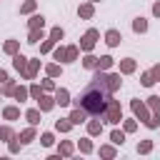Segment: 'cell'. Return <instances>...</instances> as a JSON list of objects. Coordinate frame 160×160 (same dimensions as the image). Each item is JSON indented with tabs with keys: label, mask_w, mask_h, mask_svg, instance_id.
<instances>
[{
	"label": "cell",
	"mask_w": 160,
	"mask_h": 160,
	"mask_svg": "<svg viewBox=\"0 0 160 160\" xmlns=\"http://www.w3.org/2000/svg\"><path fill=\"white\" fill-rule=\"evenodd\" d=\"M112 62H115V60H112L110 55H102V58L98 60V68H100V70H110V68H112Z\"/></svg>",
	"instance_id": "obj_36"
},
{
	"label": "cell",
	"mask_w": 160,
	"mask_h": 160,
	"mask_svg": "<svg viewBox=\"0 0 160 160\" xmlns=\"http://www.w3.org/2000/svg\"><path fill=\"white\" fill-rule=\"evenodd\" d=\"M50 38H52V40H55V42H60V40H62V38H65V30H62V28H60V25H58V28H52V30H50Z\"/></svg>",
	"instance_id": "obj_40"
},
{
	"label": "cell",
	"mask_w": 160,
	"mask_h": 160,
	"mask_svg": "<svg viewBox=\"0 0 160 160\" xmlns=\"http://www.w3.org/2000/svg\"><path fill=\"white\" fill-rule=\"evenodd\" d=\"M150 72H152V78H155V80H160V62H158V65H152V70H150Z\"/></svg>",
	"instance_id": "obj_45"
},
{
	"label": "cell",
	"mask_w": 160,
	"mask_h": 160,
	"mask_svg": "<svg viewBox=\"0 0 160 160\" xmlns=\"http://www.w3.org/2000/svg\"><path fill=\"white\" fill-rule=\"evenodd\" d=\"M92 5H95V2H90V0H88V2H82V5L78 8V15H80L82 20H90V18L95 15V8H92Z\"/></svg>",
	"instance_id": "obj_9"
},
{
	"label": "cell",
	"mask_w": 160,
	"mask_h": 160,
	"mask_svg": "<svg viewBox=\"0 0 160 160\" xmlns=\"http://www.w3.org/2000/svg\"><path fill=\"white\" fill-rule=\"evenodd\" d=\"M28 28L32 30V28H45V18L42 15H32L30 20H28Z\"/></svg>",
	"instance_id": "obj_30"
},
{
	"label": "cell",
	"mask_w": 160,
	"mask_h": 160,
	"mask_svg": "<svg viewBox=\"0 0 160 160\" xmlns=\"http://www.w3.org/2000/svg\"><path fill=\"white\" fill-rule=\"evenodd\" d=\"M5 80H10V78H8V70H2V68H0V85H2Z\"/></svg>",
	"instance_id": "obj_46"
},
{
	"label": "cell",
	"mask_w": 160,
	"mask_h": 160,
	"mask_svg": "<svg viewBox=\"0 0 160 160\" xmlns=\"http://www.w3.org/2000/svg\"><path fill=\"white\" fill-rule=\"evenodd\" d=\"M100 132H102V122H100V120H88V135L95 138V135H100Z\"/></svg>",
	"instance_id": "obj_22"
},
{
	"label": "cell",
	"mask_w": 160,
	"mask_h": 160,
	"mask_svg": "<svg viewBox=\"0 0 160 160\" xmlns=\"http://www.w3.org/2000/svg\"><path fill=\"white\" fill-rule=\"evenodd\" d=\"M52 58H55L58 62H65V48H62V45H58V48H52Z\"/></svg>",
	"instance_id": "obj_41"
},
{
	"label": "cell",
	"mask_w": 160,
	"mask_h": 160,
	"mask_svg": "<svg viewBox=\"0 0 160 160\" xmlns=\"http://www.w3.org/2000/svg\"><path fill=\"white\" fill-rule=\"evenodd\" d=\"M98 38H100V32H98L95 28H90V30H88V32H85V35L80 38V50H82V52H90V50L95 48Z\"/></svg>",
	"instance_id": "obj_2"
},
{
	"label": "cell",
	"mask_w": 160,
	"mask_h": 160,
	"mask_svg": "<svg viewBox=\"0 0 160 160\" xmlns=\"http://www.w3.org/2000/svg\"><path fill=\"white\" fill-rule=\"evenodd\" d=\"M108 88H110V92H118V90L122 88L120 72H108Z\"/></svg>",
	"instance_id": "obj_11"
},
{
	"label": "cell",
	"mask_w": 160,
	"mask_h": 160,
	"mask_svg": "<svg viewBox=\"0 0 160 160\" xmlns=\"http://www.w3.org/2000/svg\"><path fill=\"white\" fill-rule=\"evenodd\" d=\"M68 118H70V122H72V125H82V122H88V112H85L82 108H75Z\"/></svg>",
	"instance_id": "obj_8"
},
{
	"label": "cell",
	"mask_w": 160,
	"mask_h": 160,
	"mask_svg": "<svg viewBox=\"0 0 160 160\" xmlns=\"http://www.w3.org/2000/svg\"><path fill=\"white\" fill-rule=\"evenodd\" d=\"M122 130H125V132H135V130H138V118L125 120V122H122Z\"/></svg>",
	"instance_id": "obj_42"
},
{
	"label": "cell",
	"mask_w": 160,
	"mask_h": 160,
	"mask_svg": "<svg viewBox=\"0 0 160 160\" xmlns=\"http://www.w3.org/2000/svg\"><path fill=\"white\" fill-rule=\"evenodd\" d=\"M38 70H40V58H32V60H28V68H25L20 75H22L25 80H35Z\"/></svg>",
	"instance_id": "obj_4"
},
{
	"label": "cell",
	"mask_w": 160,
	"mask_h": 160,
	"mask_svg": "<svg viewBox=\"0 0 160 160\" xmlns=\"http://www.w3.org/2000/svg\"><path fill=\"white\" fill-rule=\"evenodd\" d=\"M55 102H58L60 108L70 105V92H68L65 88H55Z\"/></svg>",
	"instance_id": "obj_12"
},
{
	"label": "cell",
	"mask_w": 160,
	"mask_h": 160,
	"mask_svg": "<svg viewBox=\"0 0 160 160\" xmlns=\"http://www.w3.org/2000/svg\"><path fill=\"white\" fill-rule=\"evenodd\" d=\"M55 130H58V132H70V130H72L70 118H60V120H55Z\"/></svg>",
	"instance_id": "obj_21"
},
{
	"label": "cell",
	"mask_w": 160,
	"mask_h": 160,
	"mask_svg": "<svg viewBox=\"0 0 160 160\" xmlns=\"http://www.w3.org/2000/svg\"><path fill=\"white\" fill-rule=\"evenodd\" d=\"M2 118L10 120V122L18 120V118H20V108H18V105H8V108H2Z\"/></svg>",
	"instance_id": "obj_15"
},
{
	"label": "cell",
	"mask_w": 160,
	"mask_h": 160,
	"mask_svg": "<svg viewBox=\"0 0 160 160\" xmlns=\"http://www.w3.org/2000/svg\"><path fill=\"white\" fill-rule=\"evenodd\" d=\"M98 152H100V158H115V155H118V150H115L112 145H100Z\"/></svg>",
	"instance_id": "obj_35"
},
{
	"label": "cell",
	"mask_w": 160,
	"mask_h": 160,
	"mask_svg": "<svg viewBox=\"0 0 160 160\" xmlns=\"http://www.w3.org/2000/svg\"><path fill=\"white\" fill-rule=\"evenodd\" d=\"M90 2H102V0H90Z\"/></svg>",
	"instance_id": "obj_48"
},
{
	"label": "cell",
	"mask_w": 160,
	"mask_h": 160,
	"mask_svg": "<svg viewBox=\"0 0 160 160\" xmlns=\"http://www.w3.org/2000/svg\"><path fill=\"white\" fill-rule=\"evenodd\" d=\"M45 72H48V78H58V75H62V68H60V62H50V65H45Z\"/></svg>",
	"instance_id": "obj_25"
},
{
	"label": "cell",
	"mask_w": 160,
	"mask_h": 160,
	"mask_svg": "<svg viewBox=\"0 0 160 160\" xmlns=\"http://www.w3.org/2000/svg\"><path fill=\"white\" fill-rule=\"evenodd\" d=\"M42 92H45V90H42V85H38V82H32V85H30V98H32V100H40V95H42Z\"/></svg>",
	"instance_id": "obj_39"
},
{
	"label": "cell",
	"mask_w": 160,
	"mask_h": 160,
	"mask_svg": "<svg viewBox=\"0 0 160 160\" xmlns=\"http://www.w3.org/2000/svg\"><path fill=\"white\" fill-rule=\"evenodd\" d=\"M15 88H18V85H15V80H5V82L0 85V90H2V95H10V98H12V92H15Z\"/></svg>",
	"instance_id": "obj_32"
},
{
	"label": "cell",
	"mask_w": 160,
	"mask_h": 160,
	"mask_svg": "<svg viewBox=\"0 0 160 160\" xmlns=\"http://www.w3.org/2000/svg\"><path fill=\"white\" fill-rule=\"evenodd\" d=\"M80 58V45H68L65 48V62H75Z\"/></svg>",
	"instance_id": "obj_14"
},
{
	"label": "cell",
	"mask_w": 160,
	"mask_h": 160,
	"mask_svg": "<svg viewBox=\"0 0 160 160\" xmlns=\"http://www.w3.org/2000/svg\"><path fill=\"white\" fill-rule=\"evenodd\" d=\"M40 142H42L45 148H50V145L55 142V138H52V132H42V135H40Z\"/></svg>",
	"instance_id": "obj_43"
},
{
	"label": "cell",
	"mask_w": 160,
	"mask_h": 160,
	"mask_svg": "<svg viewBox=\"0 0 160 160\" xmlns=\"http://www.w3.org/2000/svg\"><path fill=\"white\" fill-rule=\"evenodd\" d=\"M55 105H58V102H55V95H45V92H42V95H40V100H38V108H40L42 112L52 110Z\"/></svg>",
	"instance_id": "obj_7"
},
{
	"label": "cell",
	"mask_w": 160,
	"mask_h": 160,
	"mask_svg": "<svg viewBox=\"0 0 160 160\" xmlns=\"http://www.w3.org/2000/svg\"><path fill=\"white\" fill-rule=\"evenodd\" d=\"M42 90H45V92H50V90H55V82H52V78H48V80H42Z\"/></svg>",
	"instance_id": "obj_44"
},
{
	"label": "cell",
	"mask_w": 160,
	"mask_h": 160,
	"mask_svg": "<svg viewBox=\"0 0 160 160\" xmlns=\"http://www.w3.org/2000/svg\"><path fill=\"white\" fill-rule=\"evenodd\" d=\"M18 138H20V142H22V145H30V142L35 140V125H30V128H25V130H22V132H20Z\"/></svg>",
	"instance_id": "obj_17"
},
{
	"label": "cell",
	"mask_w": 160,
	"mask_h": 160,
	"mask_svg": "<svg viewBox=\"0 0 160 160\" xmlns=\"http://www.w3.org/2000/svg\"><path fill=\"white\" fill-rule=\"evenodd\" d=\"M138 152H140V155L152 152V140H142V142H138Z\"/></svg>",
	"instance_id": "obj_38"
},
{
	"label": "cell",
	"mask_w": 160,
	"mask_h": 160,
	"mask_svg": "<svg viewBox=\"0 0 160 160\" xmlns=\"http://www.w3.org/2000/svg\"><path fill=\"white\" fill-rule=\"evenodd\" d=\"M155 82H158V80H155V78H152V72H150V70H148V72H142V75H140V85H142V88H152V85H155Z\"/></svg>",
	"instance_id": "obj_28"
},
{
	"label": "cell",
	"mask_w": 160,
	"mask_h": 160,
	"mask_svg": "<svg viewBox=\"0 0 160 160\" xmlns=\"http://www.w3.org/2000/svg\"><path fill=\"white\" fill-rule=\"evenodd\" d=\"M40 115H42L40 108H30V110H25V120H28L30 125H38V122H40Z\"/></svg>",
	"instance_id": "obj_16"
},
{
	"label": "cell",
	"mask_w": 160,
	"mask_h": 160,
	"mask_svg": "<svg viewBox=\"0 0 160 160\" xmlns=\"http://www.w3.org/2000/svg\"><path fill=\"white\" fill-rule=\"evenodd\" d=\"M130 108H132V115H135L138 120H142V122L152 115V112H150V108H148L142 100H138V98H132V100H130Z\"/></svg>",
	"instance_id": "obj_3"
},
{
	"label": "cell",
	"mask_w": 160,
	"mask_h": 160,
	"mask_svg": "<svg viewBox=\"0 0 160 160\" xmlns=\"http://www.w3.org/2000/svg\"><path fill=\"white\" fill-rule=\"evenodd\" d=\"M52 48H55V40L48 35V38L40 42V52H42V55H45V52H52Z\"/></svg>",
	"instance_id": "obj_31"
},
{
	"label": "cell",
	"mask_w": 160,
	"mask_h": 160,
	"mask_svg": "<svg viewBox=\"0 0 160 160\" xmlns=\"http://www.w3.org/2000/svg\"><path fill=\"white\" fill-rule=\"evenodd\" d=\"M78 148H80V152L90 155V152H92V142H90V138H82V140L78 142Z\"/></svg>",
	"instance_id": "obj_37"
},
{
	"label": "cell",
	"mask_w": 160,
	"mask_h": 160,
	"mask_svg": "<svg viewBox=\"0 0 160 160\" xmlns=\"http://www.w3.org/2000/svg\"><path fill=\"white\" fill-rule=\"evenodd\" d=\"M145 128H150V130H155V128H160V112H152L148 120H145Z\"/></svg>",
	"instance_id": "obj_33"
},
{
	"label": "cell",
	"mask_w": 160,
	"mask_h": 160,
	"mask_svg": "<svg viewBox=\"0 0 160 160\" xmlns=\"http://www.w3.org/2000/svg\"><path fill=\"white\" fill-rule=\"evenodd\" d=\"M0 95H2V90H0Z\"/></svg>",
	"instance_id": "obj_49"
},
{
	"label": "cell",
	"mask_w": 160,
	"mask_h": 160,
	"mask_svg": "<svg viewBox=\"0 0 160 160\" xmlns=\"http://www.w3.org/2000/svg\"><path fill=\"white\" fill-rule=\"evenodd\" d=\"M58 152H60V158H70V155L75 152V148H72L70 140H62V142L58 145Z\"/></svg>",
	"instance_id": "obj_20"
},
{
	"label": "cell",
	"mask_w": 160,
	"mask_h": 160,
	"mask_svg": "<svg viewBox=\"0 0 160 160\" xmlns=\"http://www.w3.org/2000/svg\"><path fill=\"white\" fill-rule=\"evenodd\" d=\"M35 8H38V0H25V2L20 5V15H30V12H35Z\"/></svg>",
	"instance_id": "obj_26"
},
{
	"label": "cell",
	"mask_w": 160,
	"mask_h": 160,
	"mask_svg": "<svg viewBox=\"0 0 160 160\" xmlns=\"http://www.w3.org/2000/svg\"><path fill=\"white\" fill-rule=\"evenodd\" d=\"M152 15H155V18H160V0L152 5Z\"/></svg>",
	"instance_id": "obj_47"
},
{
	"label": "cell",
	"mask_w": 160,
	"mask_h": 160,
	"mask_svg": "<svg viewBox=\"0 0 160 160\" xmlns=\"http://www.w3.org/2000/svg\"><path fill=\"white\" fill-rule=\"evenodd\" d=\"M12 68H15L18 72H22V70L28 68V58H25L22 52H18V55H12Z\"/></svg>",
	"instance_id": "obj_18"
},
{
	"label": "cell",
	"mask_w": 160,
	"mask_h": 160,
	"mask_svg": "<svg viewBox=\"0 0 160 160\" xmlns=\"http://www.w3.org/2000/svg\"><path fill=\"white\" fill-rule=\"evenodd\" d=\"M145 105L150 108V112H160V95H150L145 100Z\"/></svg>",
	"instance_id": "obj_27"
},
{
	"label": "cell",
	"mask_w": 160,
	"mask_h": 160,
	"mask_svg": "<svg viewBox=\"0 0 160 160\" xmlns=\"http://www.w3.org/2000/svg\"><path fill=\"white\" fill-rule=\"evenodd\" d=\"M12 138H15L12 128H10V125H0V140H2V142H8V140H12Z\"/></svg>",
	"instance_id": "obj_29"
},
{
	"label": "cell",
	"mask_w": 160,
	"mask_h": 160,
	"mask_svg": "<svg viewBox=\"0 0 160 160\" xmlns=\"http://www.w3.org/2000/svg\"><path fill=\"white\" fill-rule=\"evenodd\" d=\"M2 52H5V55H18V52H20V40H15V38L5 40V45H2Z\"/></svg>",
	"instance_id": "obj_10"
},
{
	"label": "cell",
	"mask_w": 160,
	"mask_h": 160,
	"mask_svg": "<svg viewBox=\"0 0 160 160\" xmlns=\"http://www.w3.org/2000/svg\"><path fill=\"white\" fill-rule=\"evenodd\" d=\"M100 120H105L108 125H118V122L122 120V108H120V102L110 98L108 105H105V112L100 115Z\"/></svg>",
	"instance_id": "obj_1"
},
{
	"label": "cell",
	"mask_w": 160,
	"mask_h": 160,
	"mask_svg": "<svg viewBox=\"0 0 160 160\" xmlns=\"http://www.w3.org/2000/svg\"><path fill=\"white\" fill-rule=\"evenodd\" d=\"M145 30H148V20H145V18H135V20H132V32L140 35V32H145Z\"/></svg>",
	"instance_id": "obj_23"
},
{
	"label": "cell",
	"mask_w": 160,
	"mask_h": 160,
	"mask_svg": "<svg viewBox=\"0 0 160 160\" xmlns=\"http://www.w3.org/2000/svg\"><path fill=\"white\" fill-rule=\"evenodd\" d=\"M12 98H15L18 102H25V100L30 98V88H25V85H18V88H15V92H12Z\"/></svg>",
	"instance_id": "obj_19"
},
{
	"label": "cell",
	"mask_w": 160,
	"mask_h": 160,
	"mask_svg": "<svg viewBox=\"0 0 160 160\" xmlns=\"http://www.w3.org/2000/svg\"><path fill=\"white\" fill-rule=\"evenodd\" d=\"M40 40H45V32H42V28H32V30L28 32V42H30V45H38Z\"/></svg>",
	"instance_id": "obj_13"
},
{
	"label": "cell",
	"mask_w": 160,
	"mask_h": 160,
	"mask_svg": "<svg viewBox=\"0 0 160 160\" xmlns=\"http://www.w3.org/2000/svg\"><path fill=\"white\" fill-rule=\"evenodd\" d=\"M120 42H122V32L115 30V28H110V30L105 32V45H108V48H118Z\"/></svg>",
	"instance_id": "obj_5"
},
{
	"label": "cell",
	"mask_w": 160,
	"mask_h": 160,
	"mask_svg": "<svg viewBox=\"0 0 160 160\" xmlns=\"http://www.w3.org/2000/svg\"><path fill=\"white\" fill-rule=\"evenodd\" d=\"M110 140H112V145H122L125 142V130H112L110 132Z\"/></svg>",
	"instance_id": "obj_34"
},
{
	"label": "cell",
	"mask_w": 160,
	"mask_h": 160,
	"mask_svg": "<svg viewBox=\"0 0 160 160\" xmlns=\"http://www.w3.org/2000/svg\"><path fill=\"white\" fill-rule=\"evenodd\" d=\"M135 70H138L135 58H122V60H120V75H132Z\"/></svg>",
	"instance_id": "obj_6"
},
{
	"label": "cell",
	"mask_w": 160,
	"mask_h": 160,
	"mask_svg": "<svg viewBox=\"0 0 160 160\" xmlns=\"http://www.w3.org/2000/svg\"><path fill=\"white\" fill-rule=\"evenodd\" d=\"M98 60H100V58H95L92 52H88V55L82 58V68H88V70H95V68H98Z\"/></svg>",
	"instance_id": "obj_24"
}]
</instances>
